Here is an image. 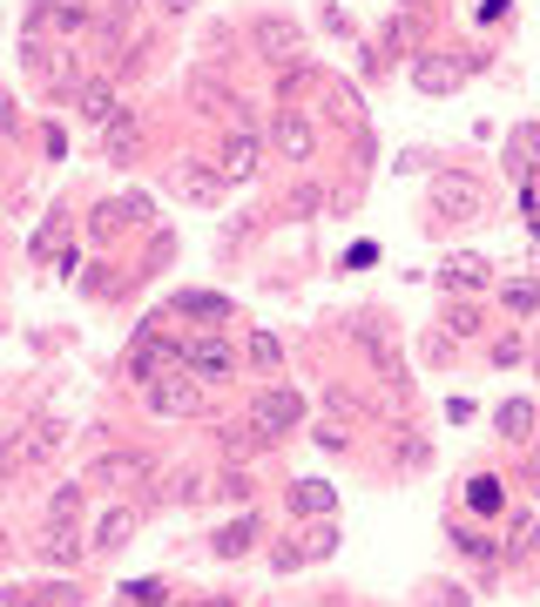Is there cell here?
Masks as SVG:
<instances>
[{"label":"cell","instance_id":"34","mask_svg":"<svg viewBox=\"0 0 540 607\" xmlns=\"http://www.w3.org/2000/svg\"><path fill=\"white\" fill-rule=\"evenodd\" d=\"M189 8H197V0H163V14H189Z\"/></svg>","mask_w":540,"mask_h":607},{"label":"cell","instance_id":"22","mask_svg":"<svg viewBox=\"0 0 540 607\" xmlns=\"http://www.w3.org/2000/svg\"><path fill=\"white\" fill-rule=\"evenodd\" d=\"M82 493H89V479H74V486H61V493L48 500V526H68L74 513H82Z\"/></svg>","mask_w":540,"mask_h":607},{"label":"cell","instance_id":"35","mask_svg":"<svg viewBox=\"0 0 540 607\" xmlns=\"http://www.w3.org/2000/svg\"><path fill=\"white\" fill-rule=\"evenodd\" d=\"M0 129H14V108H8V95H0Z\"/></svg>","mask_w":540,"mask_h":607},{"label":"cell","instance_id":"25","mask_svg":"<svg viewBox=\"0 0 540 607\" xmlns=\"http://www.w3.org/2000/svg\"><path fill=\"white\" fill-rule=\"evenodd\" d=\"M467 500H473V513H500V479H493V472H480V479L467 486Z\"/></svg>","mask_w":540,"mask_h":607},{"label":"cell","instance_id":"32","mask_svg":"<svg viewBox=\"0 0 540 607\" xmlns=\"http://www.w3.org/2000/svg\"><path fill=\"white\" fill-rule=\"evenodd\" d=\"M304 553H312V560H325V553H338V526H318V534H312V547H304Z\"/></svg>","mask_w":540,"mask_h":607},{"label":"cell","instance_id":"13","mask_svg":"<svg viewBox=\"0 0 540 607\" xmlns=\"http://www.w3.org/2000/svg\"><path fill=\"white\" fill-rule=\"evenodd\" d=\"M149 217V202L142 196H122V202H102V210H95V236H115V230H122V223H142Z\"/></svg>","mask_w":540,"mask_h":607},{"label":"cell","instance_id":"11","mask_svg":"<svg viewBox=\"0 0 540 607\" xmlns=\"http://www.w3.org/2000/svg\"><path fill=\"white\" fill-rule=\"evenodd\" d=\"M359 338H365V351H372V364H378V378H385V385H406V364H399L392 338H385L378 324H359Z\"/></svg>","mask_w":540,"mask_h":607},{"label":"cell","instance_id":"27","mask_svg":"<svg viewBox=\"0 0 540 607\" xmlns=\"http://www.w3.org/2000/svg\"><path fill=\"white\" fill-rule=\"evenodd\" d=\"M250 358L263 364V372H278V358H284V351H278V338H270V331H250Z\"/></svg>","mask_w":540,"mask_h":607},{"label":"cell","instance_id":"20","mask_svg":"<svg viewBox=\"0 0 540 607\" xmlns=\"http://www.w3.org/2000/svg\"><path fill=\"white\" fill-rule=\"evenodd\" d=\"M176 311H183V317H210V324H223V317H230V297H216V291H183Z\"/></svg>","mask_w":540,"mask_h":607},{"label":"cell","instance_id":"10","mask_svg":"<svg viewBox=\"0 0 540 607\" xmlns=\"http://www.w3.org/2000/svg\"><path fill=\"white\" fill-rule=\"evenodd\" d=\"M278 149H284V162H312V149H318V136H312V121H304L297 108H278Z\"/></svg>","mask_w":540,"mask_h":607},{"label":"cell","instance_id":"14","mask_svg":"<svg viewBox=\"0 0 540 607\" xmlns=\"http://www.w3.org/2000/svg\"><path fill=\"white\" fill-rule=\"evenodd\" d=\"M331 506H338V493H331L325 479H297V486H291V513H312V520H325Z\"/></svg>","mask_w":540,"mask_h":607},{"label":"cell","instance_id":"6","mask_svg":"<svg viewBox=\"0 0 540 607\" xmlns=\"http://www.w3.org/2000/svg\"><path fill=\"white\" fill-rule=\"evenodd\" d=\"M480 183L473 176H439L433 183V217H446V223H467V217H480Z\"/></svg>","mask_w":540,"mask_h":607},{"label":"cell","instance_id":"31","mask_svg":"<svg viewBox=\"0 0 540 607\" xmlns=\"http://www.w3.org/2000/svg\"><path fill=\"white\" fill-rule=\"evenodd\" d=\"M453 547L473 553V560H493V540H486V534H453Z\"/></svg>","mask_w":540,"mask_h":607},{"label":"cell","instance_id":"30","mask_svg":"<svg viewBox=\"0 0 540 607\" xmlns=\"http://www.w3.org/2000/svg\"><path fill=\"white\" fill-rule=\"evenodd\" d=\"M533 304H540V291H533V283H507V311H520V317H527Z\"/></svg>","mask_w":540,"mask_h":607},{"label":"cell","instance_id":"9","mask_svg":"<svg viewBox=\"0 0 540 607\" xmlns=\"http://www.w3.org/2000/svg\"><path fill=\"white\" fill-rule=\"evenodd\" d=\"M257 162H263V142H257V129H237V136H230L223 142V183H250L257 176Z\"/></svg>","mask_w":540,"mask_h":607},{"label":"cell","instance_id":"15","mask_svg":"<svg viewBox=\"0 0 540 607\" xmlns=\"http://www.w3.org/2000/svg\"><path fill=\"white\" fill-rule=\"evenodd\" d=\"M42 553H48L55 567H74L89 547H82V534H74V520H68V526H48V534H42Z\"/></svg>","mask_w":540,"mask_h":607},{"label":"cell","instance_id":"29","mask_svg":"<svg viewBox=\"0 0 540 607\" xmlns=\"http://www.w3.org/2000/svg\"><path fill=\"white\" fill-rule=\"evenodd\" d=\"M216 493H223V500H250V472H244V466H230Z\"/></svg>","mask_w":540,"mask_h":607},{"label":"cell","instance_id":"5","mask_svg":"<svg viewBox=\"0 0 540 607\" xmlns=\"http://www.w3.org/2000/svg\"><path fill=\"white\" fill-rule=\"evenodd\" d=\"M250 48L263 55V61H297V48H304V34H297V21H284V14H257L250 21Z\"/></svg>","mask_w":540,"mask_h":607},{"label":"cell","instance_id":"24","mask_svg":"<svg viewBox=\"0 0 540 607\" xmlns=\"http://www.w3.org/2000/svg\"><path fill=\"white\" fill-rule=\"evenodd\" d=\"M136 129H142L136 115H115V121H108V155H115V162H122V155L136 149Z\"/></svg>","mask_w":540,"mask_h":607},{"label":"cell","instance_id":"26","mask_svg":"<svg viewBox=\"0 0 540 607\" xmlns=\"http://www.w3.org/2000/svg\"><path fill=\"white\" fill-rule=\"evenodd\" d=\"M122 600H129V607H163V600H169V587H163V581H129V587H122Z\"/></svg>","mask_w":540,"mask_h":607},{"label":"cell","instance_id":"18","mask_svg":"<svg viewBox=\"0 0 540 607\" xmlns=\"http://www.w3.org/2000/svg\"><path fill=\"white\" fill-rule=\"evenodd\" d=\"M500 439H514V445L533 439V405H527V398H507V405H500Z\"/></svg>","mask_w":540,"mask_h":607},{"label":"cell","instance_id":"17","mask_svg":"<svg viewBox=\"0 0 540 607\" xmlns=\"http://www.w3.org/2000/svg\"><path fill=\"white\" fill-rule=\"evenodd\" d=\"M439 283H446V291H480V283H486V257H446Z\"/></svg>","mask_w":540,"mask_h":607},{"label":"cell","instance_id":"12","mask_svg":"<svg viewBox=\"0 0 540 607\" xmlns=\"http://www.w3.org/2000/svg\"><path fill=\"white\" fill-rule=\"evenodd\" d=\"M129 534H136V513H129V506H108L102 526H95V553H122Z\"/></svg>","mask_w":540,"mask_h":607},{"label":"cell","instance_id":"19","mask_svg":"<svg viewBox=\"0 0 540 607\" xmlns=\"http://www.w3.org/2000/svg\"><path fill=\"white\" fill-rule=\"evenodd\" d=\"M74 108H82V121H95V129H102V121H115V95L102 89V81H89V89H74Z\"/></svg>","mask_w":540,"mask_h":607},{"label":"cell","instance_id":"3","mask_svg":"<svg viewBox=\"0 0 540 607\" xmlns=\"http://www.w3.org/2000/svg\"><path fill=\"white\" fill-rule=\"evenodd\" d=\"M250 425H257L263 439H284V432H297V425H304V398H297L291 385H270V392H257V398H250Z\"/></svg>","mask_w":540,"mask_h":607},{"label":"cell","instance_id":"1","mask_svg":"<svg viewBox=\"0 0 540 607\" xmlns=\"http://www.w3.org/2000/svg\"><path fill=\"white\" fill-rule=\"evenodd\" d=\"M149 472H156V459L149 453H102V459H89V486L95 493H129V486H149Z\"/></svg>","mask_w":540,"mask_h":607},{"label":"cell","instance_id":"21","mask_svg":"<svg viewBox=\"0 0 540 607\" xmlns=\"http://www.w3.org/2000/svg\"><path fill=\"white\" fill-rule=\"evenodd\" d=\"M27 466H34V453H27V432H21V439H8V445H0V486H14Z\"/></svg>","mask_w":540,"mask_h":607},{"label":"cell","instance_id":"33","mask_svg":"<svg viewBox=\"0 0 540 607\" xmlns=\"http://www.w3.org/2000/svg\"><path fill=\"white\" fill-rule=\"evenodd\" d=\"M142 0H108V21H122V14H136Z\"/></svg>","mask_w":540,"mask_h":607},{"label":"cell","instance_id":"23","mask_svg":"<svg viewBox=\"0 0 540 607\" xmlns=\"http://www.w3.org/2000/svg\"><path fill=\"white\" fill-rule=\"evenodd\" d=\"M183 196L189 202H216L223 196V176L216 170H183Z\"/></svg>","mask_w":540,"mask_h":607},{"label":"cell","instance_id":"8","mask_svg":"<svg viewBox=\"0 0 540 607\" xmlns=\"http://www.w3.org/2000/svg\"><path fill=\"white\" fill-rule=\"evenodd\" d=\"M459 74H467V61H459V55H419L412 61V89L419 95H453Z\"/></svg>","mask_w":540,"mask_h":607},{"label":"cell","instance_id":"4","mask_svg":"<svg viewBox=\"0 0 540 607\" xmlns=\"http://www.w3.org/2000/svg\"><path fill=\"white\" fill-rule=\"evenodd\" d=\"M163 372H183V345L163 338V331H142L136 351H129V378H136V385H156Z\"/></svg>","mask_w":540,"mask_h":607},{"label":"cell","instance_id":"2","mask_svg":"<svg viewBox=\"0 0 540 607\" xmlns=\"http://www.w3.org/2000/svg\"><path fill=\"white\" fill-rule=\"evenodd\" d=\"M149 398V412L156 419H197V405H203V378H189V372H163L156 385H142Z\"/></svg>","mask_w":540,"mask_h":607},{"label":"cell","instance_id":"36","mask_svg":"<svg viewBox=\"0 0 540 607\" xmlns=\"http://www.w3.org/2000/svg\"><path fill=\"white\" fill-rule=\"evenodd\" d=\"M0 553H8V534H0Z\"/></svg>","mask_w":540,"mask_h":607},{"label":"cell","instance_id":"28","mask_svg":"<svg viewBox=\"0 0 540 607\" xmlns=\"http://www.w3.org/2000/svg\"><path fill=\"white\" fill-rule=\"evenodd\" d=\"M446 331H453V338H473V331H480V311L453 304V311H446Z\"/></svg>","mask_w":540,"mask_h":607},{"label":"cell","instance_id":"16","mask_svg":"<svg viewBox=\"0 0 540 607\" xmlns=\"http://www.w3.org/2000/svg\"><path fill=\"white\" fill-rule=\"evenodd\" d=\"M250 547H257V513L250 520H230L223 534H216V560H244Z\"/></svg>","mask_w":540,"mask_h":607},{"label":"cell","instance_id":"7","mask_svg":"<svg viewBox=\"0 0 540 607\" xmlns=\"http://www.w3.org/2000/svg\"><path fill=\"white\" fill-rule=\"evenodd\" d=\"M230 364H237V358H230V345H223V338H189V345H183V372H189V378H203V385L230 378Z\"/></svg>","mask_w":540,"mask_h":607}]
</instances>
